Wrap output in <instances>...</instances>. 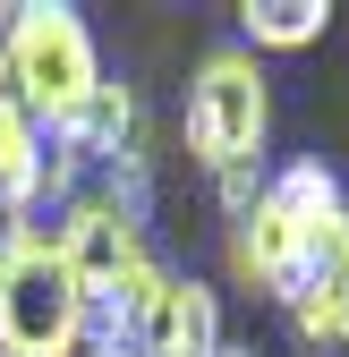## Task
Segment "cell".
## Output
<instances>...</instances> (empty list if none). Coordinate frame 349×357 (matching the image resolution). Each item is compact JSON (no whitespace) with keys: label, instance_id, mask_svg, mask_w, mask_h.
Segmentation results:
<instances>
[{"label":"cell","instance_id":"cell-1","mask_svg":"<svg viewBox=\"0 0 349 357\" xmlns=\"http://www.w3.org/2000/svg\"><path fill=\"white\" fill-rule=\"evenodd\" d=\"M0 77H9V94L60 137V128L85 111V94L103 85V60H94V34H85V17L68 9V0H26V9H9Z\"/></svg>","mask_w":349,"mask_h":357},{"label":"cell","instance_id":"cell-2","mask_svg":"<svg viewBox=\"0 0 349 357\" xmlns=\"http://www.w3.org/2000/svg\"><path fill=\"white\" fill-rule=\"evenodd\" d=\"M94 332V306L68 281V264L43 221H26L0 255V357H77Z\"/></svg>","mask_w":349,"mask_h":357},{"label":"cell","instance_id":"cell-3","mask_svg":"<svg viewBox=\"0 0 349 357\" xmlns=\"http://www.w3.org/2000/svg\"><path fill=\"white\" fill-rule=\"evenodd\" d=\"M273 128V85L255 68V52H205L196 85H188V153L222 178V170H255Z\"/></svg>","mask_w":349,"mask_h":357},{"label":"cell","instance_id":"cell-4","mask_svg":"<svg viewBox=\"0 0 349 357\" xmlns=\"http://www.w3.org/2000/svg\"><path fill=\"white\" fill-rule=\"evenodd\" d=\"M52 247H60L68 281L85 289V306H94V315H103V306L119 298V281L145 264V238H137V221H128V213H119L103 188H94V196H68V204H60V230H52Z\"/></svg>","mask_w":349,"mask_h":357},{"label":"cell","instance_id":"cell-5","mask_svg":"<svg viewBox=\"0 0 349 357\" xmlns=\"http://www.w3.org/2000/svg\"><path fill=\"white\" fill-rule=\"evenodd\" d=\"M230 273L255 298H281V306H290V289L315 281V230L273 196V178H265V196H255V213L230 221Z\"/></svg>","mask_w":349,"mask_h":357},{"label":"cell","instance_id":"cell-6","mask_svg":"<svg viewBox=\"0 0 349 357\" xmlns=\"http://www.w3.org/2000/svg\"><path fill=\"white\" fill-rule=\"evenodd\" d=\"M128 349L137 357H222V298L188 273H170V289L154 298V315L137 324Z\"/></svg>","mask_w":349,"mask_h":357},{"label":"cell","instance_id":"cell-7","mask_svg":"<svg viewBox=\"0 0 349 357\" xmlns=\"http://www.w3.org/2000/svg\"><path fill=\"white\" fill-rule=\"evenodd\" d=\"M52 153L77 162V170H111V162H128V153H137V94L103 77L94 94H85V111L52 137Z\"/></svg>","mask_w":349,"mask_h":357},{"label":"cell","instance_id":"cell-8","mask_svg":"<svg viewBox=\"0 0 349 357\" xmlns=\"http://www.w3.org/2000/svg\"><path fill=\"white\" fill-rule=\"evenodd\" d=\"M43 178H52V128H43L17 94L9 77H0V213H34L43 204Z\"/></svg>","mask_w":349,"mask_h":357},{"label":"cell","instance_id":"cell-9","mask_svg":"<svg viewBox=\"0 0 349 357\" xmlns=\"http://www.w3.org/2000/svg\"><path fill=\"white\" fill-rule=\"evenodd\" d=\"M239 26H247V52H307L332 26V0H247Z\"/></svg>","mask_w":349,"mask_h":357},{"label":"cell","instance_id":"cell-10","mask_svg":"<svg viewBox=\"0 0 349 357\" xmlns=\"http://www.w3.org/2000/svg\"><path fill=\"white\" fill-rule=\"evenodd\" d=\"M290 332L307 340V349H341L349 340V289L332 273H315L307 289H290Z\"/></svg>","mask_w":349,"mask_h":357},{"label":"cell","instance_id":"cell-11","mask_svg":"<svg viewBox=\"0 0 349 357\" xmlns=\"http://www.w3.org/2000/svg\"><path fill=\"white\" fill-rule=\"evenodd\" d=\"M273 196H281L298 221H307V230H324L332 213H349V204H341V178H332L324 162H290V170L273 178Z\"/></svg>","mask_w":349,"mask_h":357},{"label":"cell","instance_id":"cell-12","mask_svg":"<svg viewBox=\"0 0 349 357\" xmlns=\"http://www.w3.org/2000/svg\"><path fill=\"white\" fill-rule=\"evenodd\" d=\"M255 196H265V178H255V170H222V213H230V221H247Z\"/></svg>","mask_w":349,"mask_h":357},{"label":"cell","instance_id":"cell-13","mask_svg":"<svg viewBox=\"0 0 349 357\" xmlns=\"http://www.w3.org/2000/svg\"><path fill=\"white\" fill-rule=\"evenodd\" d=\"M17 230H26V221H17V213H0V255L17 247Z\"/></svg>","mask_w":349,"mask_h":357},{"label":"cell","instance_id":"cell-14","mask_svg":"<svg viewBox=\"0 0 349 357\" xmlns=\"http://www.w3.org/2000/svg\"><path fill=\"white\" fill-rule=\"evenodd\" d=\"M94 357H137V349H94Z\"/></svg>","mask_w":349,"mask_h":357},{"label":"cell","instance_id":"cell-15","mask_svg":"<svg viewBox=\"0 0 349 357\" xmlns=\"http://www.w3.org/2000/svg\"><path fill=\"white\" fill-rule=\"evenodd\" d=\"M222 357H255V349H230V340H222Z\"/></svg>","mask_w":349,"mask_h":357},{"label":"cell","instance_id":"cell-16","mask_svg":"<svg viewBox=\"0 0 349 357\" xmlns=\"http://www.w3.org/2000/svg\"><path fill=\"white\" fill-rule=\"evenodd\" d=\"M341 289H349V273H341Z\"/></svg>","mask_w":349,"mask_h":357}]
</instances>
